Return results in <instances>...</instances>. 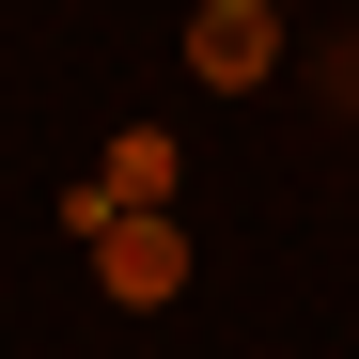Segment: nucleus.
<instances>
[{"label":"nucleus","instance_id":"f03ea898","mask_svg":"<svg viewBox=\"0 0 359 359\" xmlns=\"http://www.w3.org/2000/svg\"><path fill=\"white\" fill-rule=\"evenodd\" d=\"M188 63H203V94H250L281 63V0H203V16H188Z\"/></svg>","mask_w":359,"mask_h":359},{"label":"nucleus","instance_id":"f257e3e1","mask_svg":"<svg viewBox=\"0 0 359 359\" xmlns=\"http://www.w3.org/2000/svg\"><path fill=\"white\" fill-rule=\"evenodd\" d=\"M94 281L126 297V313L188 297V219H109V234H94Z\"/></svg>","mask_w":359,"mask_h":359}]
</instances>
